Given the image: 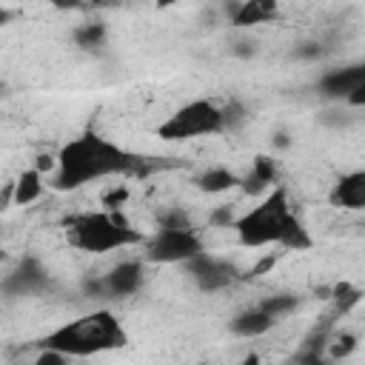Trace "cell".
<instances>
[{
	"instance_id": "obj_1",
	"label": "cell",
	"mask_w": 365,
	"mask_h": 365,
	"mask_svg": "<svg viewBox=\"0 0 365 365\" xmlns=\"http://www.w3.org/2000/svg\"><path fill=\"white\" fill-rule=\"evenodd\" d=\"M60 165L54 174V188L57 191H74L86 182L111 177V174H125L137 165V157L128 154L125 148H120L117 143L86 131L74 140H68L60 154H57Z\"/></svg>"
},
{
	"instance_id": "obj_2",
	"label": "cell",
	"mask_w": 365,
	"mask_h": 365,
	"mask_svg": "<svg viewBox=\"0 0 365 365\" xmlns=\"http://www.w3.org/2000/svg\"><path fill=\"white\" fill-rule=\"evenodd\" d=\"M43 348H54L60 354H68L71 359L74 356H97V354H106V351H120L128 345V334L123 328V322L100 308V311H91V314H83L71 322H63L57 325L54 331H48L43 339H40Z\"/></svg>"
},
{
	"instance_id": "obj_3",
	"label": "cell",
	"mask_w": 365,
	"mask_h": 365,
	"mask_svg": "<svg viewBox=\"0 0 365 365\" xmlns=\"http://www.w3.org/2000/svg\"><path fill=\"white\" fill-rule=\"evenodd\" d=\"M66 228H68V242L88 254H106L145 242V237L137 228H131V222L120 211L77 214L66 220Z\"/></svg>"
},
{
	"instance_id": "obj_4",
	"label": "cell",
	"mask_w": 365,
	"mask_h": 365,
	"mask_svg": "<svg viewBox=\"0 0 365 365\" xmlns=\"http://www.w3.org/2000/svg\"><path fill=\"white\" fill-rule=\"evenodd\" d=\"M297 214L288 205V194L285 188H274L257 208L245 211L242 217H237V240L245 248H265V245H279L291 220Z\"/></svg>"
},
{
	"instance_id": "obj_5",
	"label": "cell",
	"mask_w": 365,
	"mask_h": 365,
	"mask_svg": "<svg viewBox=\"0 0 365 365\" xmlns=\"http://www.w3.org/2000/svg\"><path fill=\"white\" fill-rule=\"evenodd\" d=\"M225 125H228L225 123V108H220L214 100H191L157 125V137L168 140V143H182V140L217 134Z\"/></svg>"
},
{
	"instance_id": "obj_6",
	"label": "cell",
	"mask_w": 365,
	"mask_h": 365,
	"mask_svg": "<svg viewBox=\"0 0 365 365\" xmlns=\"http://www.w3.org/2000/svg\"><path fill=\"white\" fill-rule=\"evenodd\" d=\"M202 254L205 245L194 228H157V234L145 240V259L160 265L191 262Z\"/></svg>"
},
{
	"instance_id": "obj_7",
	"label": "cell",
	"mask_w": 365,
	"mask_h": 365,
	"mask_svg": "<svg viewBox=\"0 0 365 365\" xmlns=\"http://www.w3.org/2000/svg\"><path fill=\"white\" fill-rule=\"evenodd\" d=\"M143 282H145V268L137 259H123L103 277L106 297H131L143 288Z\"/></svg>"
},
{
	"instance_id": "obj_8",
	"label": "cell",
	"mask_w": 365,
	"mask_h": 365,
	"mask_svg": "<svg viewBox=\"0 0 365 365\" xmlns=\"http://www.w3.org/2000/svg\"><path fill=\"white\" fill-rule=\"evenodd\" d=\"M185 265L191 268V277L202 291H220V288L231 285L234 277H237L228 262H222L217 257H208V254H202V257H197V259H191Z\"/></svg>"
},
{
	"instance_id": "obj_9",
	"label": "cell",
	"mask_w": 365,
	"mask_h": 365,
	"mask_svg": "<svg viewBox=\"0 0 365 365\" xmlns=\"http://www.w3.org/2000/svg\"><path fill=\"white\" fill-rule=\"evenodd\" d=\"M331 202L348 211H362L365 208V171L342 174L331 188Z\"/></svg>"
},
{
	"instance_id": "obj_10",
	"label": "cell",
	"mask_w": 365,
	"mask_h": 365,
	"mask_svg": "<svg viewBox=\"0 0 365 365\" xmlns=\"http://www.w3.org/2000/svg\"><path fill=\"white\" fill-rule=\"evenodd\" d=\"M274 14H277V3L274 0H245V3L231 9V26L251 29V26L268 23Z\"/></svg>"
},
{
	"instance_id": "obj_11",
	"label": "cell",
	"mask_w": 365,
	"mask_h": 365,
	"mask_svg": "<svg viewBox=\"0 0 365 365\" xmlns=\"http://www.w3.org/2000/svg\"><path fill=\"white\" fill-rule=\"evenodd\" d=\"M271 328H274V319H271L259 305L245 308V311H240V314L231 319V334H237V336H242V339L262 336V334H268Z\"/></svg>"
},
{
	"instance_id": "obj_12",
	"label": "cell",
	"mask_w": 365,
	"mask_h": 365,
	"mask_svg": "<svg viewBox=\"0 0 365 365\" xmlns=\"http://www.w3.org/2000/svg\"><path fill=\"white\" fill-rule=\"evenodd\" d=\"M274 182H277V163H274V157L259 154V157H254L251 171L240 180V188H242L245 194H259L262 188H268V185H274Z\"/></svg>"
},
{
	"instance_id": "obj_13",
	"label": "cell",
	"mask_w": 365,
	"mask_h": 365,
	"mask_svg": "<svg viewBox=\"0 0 365 365\" xmlns=\"http://www.w3.org/2000/svg\"><path fill=\"white\" fill-rule=\"evenodd\" d=\"M197 185L205 191V194H222V191H231L240 185V177L234 171H228L225 165H217V168H205L200 177H197Z\"/></svg>"
},
{
	"instance_id": "obj_14",
	"label": "cell",
	"mask_w": 365,
	"mask_h": 365,
	"mask_svg": "<svg viewBox=\"0 0 365 365\" xmlns=\"http://www.w3.org/2000/svg\"><path fill=\"white\" fill-rule=\"evenodd\" d=\"M40 194H43V174L37 168L20 171V177L14 180V205H29L40 200Z\"/></svg>"
},
{
	"instance_id": "obj_15",
	"label": "cell",
	"mask_w": 365,
	"mask_h": 365,
	"mask_svg": "<svg viewBox=\"0 0 365 365\" xmlns=\"http://www.w3.org/2000/svg\"><path fill=\"white\" fill-rule=\"evenodd\" d=\"M328 299H334V305H336V311H351L359 299H362V291L359 288H354L351 282H336L334 288H331V297Z\"/></svg>"
},
{
	"instance_id": "obj_16",
	"label": "cell",
	"mask_w": 365,
	"mask_h": 365,
	"mask_svg": "<svg viewBox=\"0 0 365 365\" xmlns=\"http://www.w3.org/2000/svg\"><path fill=\"white\" fill-rule=\"evenodd\" d=\"M259 308L277 322L279 317H285V314H291L294 308H297V297H291V294H277V297H265L262 302H259Z\"/></svg>"
},
{
	"instance_id": "obj_17",
	"label": "cell",
	"mask_w": 365,
	"mask_h": 365,
	"mask_svg": "<svg viewBox=\"0 0 365 365\" xmlns=\"http://www.w3.org/2000/svg\"><path fill=\"white\" fill-rule=\"evenodd\" d=\"M356 336L354 334H336L331 342H328V359L331 362H339V359H345V356H351L354 351H356Z\"/></svg>"
},
{
	"instance_id": "obj_18",
	"label": "cell",
	"mask_w": 365,
	"mask_h": 365,
	"mask_svg": "<svg viewBox=\"0 0 365 365\" xmlns=\"http://www.w3.org/2000/svg\"><path fill=\"white\" fill-rule=\"evenodd\" d=\"M74 40H77V46H83V48L100 46V43L106 40V26H103V23H83V26L74 31Z\"/></svg>"
},
{
	"instance_id": "obj_19",
	"label": "cell",
	"mask_w": 365,
	"mask_h": 365,
	"mask_svg": "<svg viewBox=\"0 0 365 365\" xmlns=\"http://www.w3.org/2000/svg\"><path fill=\"white\" fill-rule=\"evenodd\" d=\"M68 362H71V356L68 354H60L54 348H43L37 354V359H34V365H68Z\"/></svg>"
},
{
	"instance_id": "obj_20",
	"label": "cell",
	"mask_w": 365,
	"mask_h": 365,
	"mask_svg": "<svg viewBox=\"0 0 365 365\" xmlns=\"http://www.w3.org/2000/svg\"><path fill=\"white\" fill-rule=\"evenodd\" d=\"M160 228H191V222H188V217H185L180 208H174V211H168V214L160 220Z\"/></svg>"
},
{
	"instance_id": "obj_21",
	"label": "cell",
	"mask_w": 365,
	"mask_h": 365,
	"mask_svg": "<svg viewBox=\"0 0 365 365\" xmlns=\"http://www.w3.org/2000/svg\"><path fill=\"white\" fill-rule=\"evenodd\" d=\"M211 222H214V225H222V228H228V225L234 228V225H237V217L231 214V208H228V205H220V208L211 214Z\"/></svg>"
},
{
	"instance_id": "obj_22",
	"label": "cell",
	"mask_w": 365,
	"mask_h": 365,
	"mask_svg": "<svg viewBox=\"0 0 365 365\" xmlns=\"http://www.w3.org/2000/svg\"><path fill=\"white\" fill-rule=\"evenodd\" d=\"M348 106H354V108H365V80L362 83H356L351 91H348Z\"/></svg>"
},
{
	"instance_id": "obj_23",
	"label": "cell",
	"mask_w": 365,
	"mask_h": 365,
	"mask_svg": "<svg viewBox=\"0 0 365 365\" xmlns=\"http://www.w3.org/2000/svg\"><path fill=\"white\" fill-rule=\"evenodd\" d=\"M57 165H60V160H57V157H51V154H40V157L34 160V168H37L40 174H51Z\"/></svg>"
},
{
	"instance_id": "obj_24",
	"label": "cell",
	"mask_w": 365,
	"mask_h": 365,
	"mask_svg": "<svg viewBox=\"0 0 365 365\" xmlns=\"http://www.w3.org/2000/svg\"><path fill=\"white\" fill-rule=\"evenodd\" d=\"M274 262H277V257H274V254L262 257V259H259V265H254V268L248 271V277H259V274H265V271H268V268H271Z\"/></svg>"
},
{
	"instance_id": "obj_25",
	"label": "cell",
	"mask_w": 365,
	"mask_h": 365,
	"mask_svg": "<svg viewBox=\"0 0 365 365\" xmlns=\"http://www.w3.org/2000/svg\"><path fill=\"white\" fill-rule=\"evenodd\" d=\"M237 365H265V362H262V356H259V354H254V351H251V354H245Z\"/></svg>"
}]
</instances>
